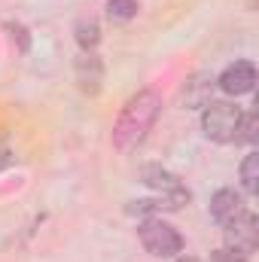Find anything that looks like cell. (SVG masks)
Instances as JSON below:
<instances>
[{"instance_id": "obj_8", "label": "cell", "mask_w": 259, "mask_h": 262, "mask_svg": "<svg viewBox=\"0 0 259 262\" xmlns=\"http://www.w3.org/2000/svg\"><path fill=\"white\" fill-rule=\"evenodd\" d=\"M76 82L85 95H98L101 82H104V64L95 52H82L76 58Z\"/></svg>"}, {"instance_id": "obj_1", "label": "cell", "mask_w": 259, "mask_h": 262, "mask_svg": "<svg viewBox=\"0 0 259 262\" xmlns=\"http://www.w3.org/2000/svg\"><path fill=\"white\" fill-rule=\"evenodd\" d=\"M159 113H162V98L153 89H140L137 95H131L113 125V146L122 152L137 149L146 140L149 128L156 125Z\"/></svg>"}, {"instance_id": "obj_13", "label": "cell", "mask_w": 259, "mask_h": 262, "mask_svg": "<svg viewBox=\"0 0 259 262\" xmlns=\"http://www.w3.org/2000/svg\"><path fill=\"white\" fill-rule=\"evenodd\" d=\"M159 210H180L174 201H168V198H149V201H131L128 204V213H140V216H146V213H159Z\"/></svg>"}, {"instance_id": "obj_18", "label": "cell", "mask_w": 259, "mask_h": 262, "mask_svg": "<svg viewBox=\"0 0 259 262\" xmlns=\"http://www.w3.org/2000/svg\"><path fill=\"white\" fill-rule=\"evenodd\" d=\"M177 262H201V259H195V256H180Z\"/></svg>"}, {"instance_id": "obj_15", "label": "cell", "mask_w": 259, "mask_h": 262, "mask_svg": "<svg viewBox=\"0 0 259 262\" xmlns=\"http://www.w3.org/2000/svg\"><path fill=\"white\" fill-rule=\"evenodd\" d=\"M210 262H247V256H244V253H238V250L223 247V250H217V253L210 256Z\"/></svg>"}, {"instance_id": "obj_16", "label": "cell", "mask_w": 259, "mask_h": 262, "mask_svg": "<svg viewBox=\"0 0 259 262\" xmlns=\"http://www.w3.org/2000/svg\"><path fill=\"white\" fill-rule=\"evenodd\" d=\"M6 28L12 31V40H18V49L28 52V31H25L21 25H6Z\"/></svg>"}, {"instance_id": "obj_10", "label": "cell", "mask_w": 259, "mask_h": 262, "mask_svg": "<svg viewBox=\"0 0 259 262\" xmlns=\"http://www.w3.org/2000/svg\"><path fill=\"white\" fill-rule=\"evenodd\" d=\"M76 43L82 46V52H95V46L101 43V28L92 15L76 21Z\"/></svg>"}, {"instance_id": "obj_11", "label": "cell", "mask_w": 259, "mask_h": 262, "mask_svg": "<svg viewBox=\"0 0 259 262\" xmlns=\"http://www.w3.org/2000/svg\"><path fill=\"white\" fill-rule=\"evenodd\" d=\"M241 183L244 189L253 195L259 189V152H247L244 162H241Z\"/></svg>"}, {"instance_id": "obj_14", "label": "cell", "mask_w": 259, "mask_h": 262, "mask_svg": "<svg viewBox=\"0 0 259 262\" xmlns=\"http://www.w3.org/2000/svg\"><path fill=\"white\" fill-rule=\"evenodd\" d=\"M137 0H107V15L113 18V21H128L137 15Z\"/></svg>"}, {"instance_id": "obj_9", "label": "cell", "mask_w": 259, "mask_h": 262, "mask_svg": "<svg viewBox=\"0 0 259 262\" xmlns=\"http://www.w3.org/2000/svg\"><path fill=\"white\" fill-rule=\"evenodd\" d=\"M241 210H247V207H244L241 192H235V189H220V192H213V198H210V216H213L220 226L232 223Z\"/></svg>"}, {"instance_id": "obj_4", "label": "cell", "mask_w": 259, "mask_h": 262, "mask_svg": "<svg viewBox=\"0 0 259 262\" xmlns=\"http://www.w3.org/2000/svg\"><path fill=\"white\" fill-rule=\"evenodd\" d=\"M140 180H143L153 192H159L162 198L174 201L177 207H183V204L189 201V189L183 186V180H180L174 171H168V168H162V165H156V162L140 165Z\"/></svg>"}, {"instance_id": "obj_5", "label": "cell", "mask_w": 259, "mask_h": 262, "mask_svg": "<svg viewBox=\"0 0 259 262\" xmlns=\"http://www.w3.org/2000/svg\"><path fill=\"white\" fill-rule=\"evenodd\" d=\"M226 229V247L229 250H238V253H253L259 244V229H256V216L250 210H241L232 223L223 226Z\"/></svg>"}, {"instance_id": "obj_17", "label": "cell", "mask_w": 259, "mask_h": 262, "mask_svg": "<svg viewBox=\"0 0 259 262\" xmlns=\"http://www.w3.org/2000/svg\"><path fill=\"white\" fill-rule=\"evenodd\" d=\"M12 159H15V156H12L9 149H0V171H6V168L12 165Z\"/></svg>"}, {"instance_id": "obj_3", "label": "cell", "mask_w": 259, "mask_h": 262, "mask_svg": "<svg viewBox=\"0 0 259 262\" xmlns=\"http://www.w3.org/2000/svg\"><path fill=\"white\" fill-rule=\"evenodd\" d=\"M201 131L207 140L217 143H235V131L241 122V110L229 101H210L207 107H201Z\"/></svg>"}, {"instance_id": "obj_2", "label": "cell", "mask_w": 259, "mask_h": 262, "mask_svg": "<svg viewBox=\"0 0 259 262\" xmlns=\"http://www.w3.org/2000/svg\"><path fill=\"white\" fill-rule=\"evenodd\" d=\"M137 238H140L143 250L153 253V256H159V259H171V256H177V253L183 250V238H180V232H177L171 223H165L162 216H149V220H143L140 229H137Z\"/></svg>"}, {"instance_id": "obj_7", "label": "cell", "mask_w": 259, "mask_h": 262, "mask_svg": "<svg viewBox=\"0 0 259 262\" xmlns=\"http://www.w3.org/2000/svg\"><path fill=\"white\" fill-rule=\"evenodd\" d=\"M210 92H213V76L210 73H192L180 89V107H189V110L207 107Z\"/></svg>"}, {"instance_id": "obj_12", "label": "cell", "mask_w": 259, "mask_h": 262, "mask_svg": "<svg viewBox=\"0 0 259 262\" xmlns=\"http://www.w3.org/2000/svg\"><path fill=\"white\" fill-rule=\"evenodd\" d=\"M259 137V116L256 113H241V122L235 131V143H256Z\"/></svg>"}, {"instance_id": "obj_6", "label": "cell", "mask_w": 259, "mask_h": 262, "mask_svg": "<svg viewBox=\"0 0 259 262\" xmlns=\"http://www.w3.org/2000/svg\"><path fill=\"white\" fill-rule=\"evenodd\" d=\"M217 85L226 92V95H247V92H253V85H256V67L250 64V61H235V64H229L223 73H220V79H217Z\"/></svg>"}]
</instances>
